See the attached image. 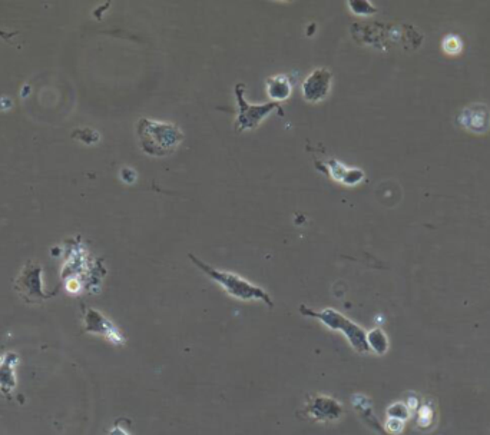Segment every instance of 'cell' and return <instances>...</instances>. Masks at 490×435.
<instances>
[{
	"label": "cell",
	"mask_w": 490,
	"mask_h": 435,
	"mask_svg": "<svg viewBox=\"0 0 490 435\" xmlns=\"http://www.w3.org/2000/svg\"><path fill=\"white\" fill-rule=\"evenodd\" d=\"M136 132L143 151L155 158L173 154L184 140V132L180 126L148 118L139 119Z\"/></svg>",
	"instance_id": "cell-1"
},
{
	"label": "cell",
	"mask_w": 490,
	"mask_h": 435,
	"mask_svg": "<svg viewBox=\"0 0 490 435\" xmlns=\"http://www.w3.org/2000/svg\"><path fill=\"white\" fill-rule=\"evenodd\" d=\"M188 258L208 278H211L214 282H217L230 297H232L235 300H239V301H245V302L261 301L268 308H274V302H272L271 295L265 291V289H263L261 286H257L256 283L250 282L249 279L242 278L238 274H232V272H228V271L217 269V268L211 267L209 264L204 262L202 260L197 258L195 255H192V253H190Z\"/></svg>",
	"instance_id": "cell-2"
},
{
	"label": "cell",
	"mask_w": 490,
	"mask_h": 435,
	"mask_svg": "<svg viewBox=\"0 0 490 435\" xmlns=\"http://www.w3.org/2000/svg\"><path fill=\"white\" fill-rule=\"evenodd\" d=\"M300 312L304 316L317 319L319 322H322L326 326V328H329L331 331L341 333L345 337V340L348 341L350 347H352L356 352H359V354L370 352L369 345H367V331L363 328V326H360L355 321L347 318L341 312H338L333 308L314 311L312 308H308L307 305H300Z\"/></svg>",
	"instance_id": "cell-3"
},
{
	"label": "cell",
	"mask_w": 490,
	"mask_h": 435,
	"mask_svg": "<svg viewBox=\"0 0 490 435\" xmlns=\"http://www.w3.org/2000/svg\"><path fill=\"white\" fill-rule=\"evenodd\" d=\"M237 103H238V115L234 123L235 132H245L256 129L261 125L264 119H267L274 111L284 116V109L277 102H268L261 105H253L245 99V85L237 83L234 88Z\"/></svg>",
	"instance_id": "cell-4"
},
{
	"label": "cell",
	"mask_w": 490,
	"mask_h": 435,
	"mask_svg": "<svg viewBox=\"0 0 490 435\" xmlns=\"http://www.w3.org/2000/svg\"><path fill=\"white\" fill-rule=\"evenodd\" d=\"M19 295L27 302H38L49 298L42 288V268L38 262L29 261L15 281Z\"/></svg>",
	"instance_id": "cell-5"
},
{
	"label": "cell",
	"mask_w": 490,
	"mask_h": 435,
	"mask_svg": "<svg viewBox=\"0 0 490 435\" xmlns=\"http://www.w3.org/2000/svg\"><path fill=\"white\" fill-rule=\"evenodd\" d=\"M303 414L310 420L319 422H333L338 421L343 417L344 408L336 398L316 394L307 396V401L303 407Z\"/></svg>",
	"instance_id": "cell-6"
},
{
	"label": "cell",
	"mask_w": 490,
	"mask_h": 435,
	"mask_svg": "<svg viewBox=\"0 0 490 435\" xmlns=\"http://www.w3.org/2000/svg\"><path fill=\"white\" fill-rule=\"evenodd\" d=\"M333 74L330 69L319 67L312 70L301 85L303 99L308 103L323 102L331 92Z\"/></svg>",
	"instance_id": "cell-7"
},
{
	"label": "cell",
	"mask_w": 490,
	"mask_h": 435,
	"mask_svg": "<svg viewBox=\"0 0 490 435\" xmlns=\"http://www.w3.org/2000/svg\"><path fill=\"white\" fill-rule=\"evenodd\" d=\"M85 331L91 334L102 335L117 345L125 341V337L117 326L108 318H105L100 312L92 308L88 309L85 314Z\"/></svg>",
	"instance_id": "cell-8"
},
{
	"label": "cell",
	"mask_w": 490,
	"mask_h": 435,
	"mask_svg": "<svg viewBox=\"0 0 490 435\" xmlns=\"http://www.w3.org/2000/svg\"><path fill=\"white\" fill-rule=\"evenodd\" d=\"M461 125L473 133H484L490 129V111L483 103H473L466 106L461 116Z\"/></svg>",
	"instance_id": "cell-9"
},
{
	"label": "cell",
	"mask_w": 490,
	"mask_h": 435,
	"mask_svg": "<svg viewBox=\"0 0 490 435\" xmlns=\"http://www.w3.org/2000/svg\"><path fill=\"white\" fill-rule=\"evenodd\" d=\"M317 168L327 173L331 179L341 182L344 185H357L366 178L364 172L359 168H348L338 161H326L323 163H317Z\"/></svg>",
	"instance_id": "cell-10"
},
{
	"label": "cell",
	"mask_w": 490,
	"mask_h": 435,
	"mask_svg": "<svg viewBox=\"0 0 490 435\" xmlns=\"http://www.w3.org/2000/svg\"><path fill=\"white\" fill-rule=\"evenodd\" d=\"M265 91L271 102H283L287 100L293 93V83L289 75H275L267 79Z\"/></svg>",
	"instance_id": "cell-11"
},
{
	"label": "cell",
	"mask_w": 490,
	"mask_h": 435,
	"mask_svg": "<svg viewBox=\"0 0 490 435\" xmlns=\"http://www.w3.org/2000/svg\"><path fill=\"white\" fill-rule=\"evenodd\" d=\"M367 345L371 352L380 356L386 355L390 348L389 338L381 328H373L367 333Z\"/></svg>",
	"instance_id": "cell-12"
},
{
	"label": "cell",
	"mask_w": 490,
	"mask_h": 435,
	"mask_svg": "<svg viewBox=\"0 0 490 435\" xmlns=\"http://www.w3.org/2000/svg\"><path fill=\"white\" fill-rule=\"evenodd\" d=\"M442 46H443V51L447 53V55H459L463 49V42L462 39L459 38V36L456 34H447L446 38L443 39L442 42Z\"/></svg>",
	"instance_id": "cell-13"
},
{
	"label": "cell",
	"mask_w": 490,
	"mask_h": 435,
	"mask_svg": "<svg viewBox=\"0 0 490 435\" xmlns=\"http://www.w3.org/2000/svg\"><path fill=\"white\" fill-rule=\"evenodd\" d=\"M388 417L389 418H396V420H400V421H407L410 418V410H409L407 404H404L402 401H397V403H393L392 406H389Z\"/></svg>",
	"instance_id": "cell-14"
},
{
	"label": "cell",
	"mask_w": 490,
	"mask_h": 435,
	"mask_svg": "<svg viewBox=\"0 0 490 435\" xmlns=\"http://www.w3.org/2000/svg\"><path fill=\"white\" fill-rule=\"evenodd\" d=\"M350 9L356 15H371L376 13V8L369 2H350Z\"/></svg>",
	"instance_id": "cell-15"
},
{
	"label": "cell",
	"mask_w": 490,
	"mask_h": 435,
	"mask_svg": "<svg viewBox=\"0 0 490 435\" xmlns=\"http://www.w3.org/2000/svg\"><path fill=\"white\" fill-rule=\"evenodd\" d=\"M432 418H433V413L429 407H422L420 408V413H418V425H429L432 422Z\"/></svg>",
	"instance_id": "cell-16"
},
{
	"label": "cell",
	"mask_w": 490,
	"mask_h": 435,
	"mask_svg": "<svg viewBox=\"0 0 490 435\" xmlns=\"http://www.w3.org/2000/svg\"><path fill=\"white\" fill-rule=\"evenodd\" d=\"M404 428V421L396 420V418H389L386 422V429L392 434H399L402 432Z\"/></svg>",
	"instance_id": "cell-17"
},
{
	"label": "cell",
	"mask_w": 490,
	"mask_h": 435,
	"mask_svg": "<svg viewBox=\"0 0 490 435\" xmlns=\"http://www.w3.org/2000/svg\"><path fill=\"white\" fill-rule=\"evenodd\" d=\"M110 435H129L124 428H119V427H115L110 431Z\"/></svg>",
	"instance_id": "cell-18"
}]
</instances>
